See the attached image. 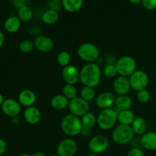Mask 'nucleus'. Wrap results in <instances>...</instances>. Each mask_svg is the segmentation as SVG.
<instances>
[{
    "mask_svg": "<svg viewBox=\"0 0 156 156\" xmlns=\"http://www.w3.org/2000/svg\"><path fill=\"white\" fill-rule=\"evenodd\" d=\"M101 77V68L94 62H89L84 66L80 71V80L85 86H98L100 83Z\"/></svg>",
    "mask_w": 156,
    "mask_h": 156,
    "instance_id": "obj_1",
    "label": "nucleus"
},
{
    "mask_svg": "<svg viewBox=\"0 0 156 156\" xmlns=\"http://www.w3.org/2000/svg\"><path fill=\"white\" fill-rule=\"evenodd\" d=\"M61 128L62 132L70 136H76L82 133V122L79 117L68 114L62 118L61 122Z\"/></svg>",
    "mask_w": 156,
    "mask_h": 156,
    "instance_id": "obj_2",
    "label": "nucleus"
},
{
    "mask_svg": "<svg viewBox=\"0 0 156 156\" xmlns=\"http://www.w3.org/2000/svg\"><path fill=\"white\" fill-rule=\"evenodd\" d=\"M134 138V132L132 127L128 125L120 124L114 129L112 139L114 143L119 145H125L130 143Z\"/></svg>",
    "mask_w": 156,
    "mask_h": 156,
    "instance_id": "obj_3",
    "label": "nucleus"
},
{
    "mask_svg": "<svg viewBox=\"0 0 156 156\" xmlns=\"http://www.w3.org/2000/svg\"><path fill=\"white\" fill-rule=\"evenodd\" d=\"M118 113L115 109L108 108V109L102 110L98 117V125L101 129L104 130H108L112 128L115 124L117 120Z\"/></svg>",
    "mask_w": 156,
    "mask_h": 156,
    "instance_id": "obj_4",
    "label": "nucleus"
},
{
    "mask_svg": "<svg viewBox=\"0 0 156 156\" xmlns=\"http://www.w3.org/2000/svg\"><path fill=\"white\" fill-rule=\"evenodd\" d=\"M117 73L121 76L127 77L130 76L136 68V62L135 59L129 56H123L120 57L116 62Z\"/></svg>",
    "mask_w": 156,
    "mask_h": 156,
    "instance_id": "obj_5",
    "label": "nucleus"
},
{
    "mask_svg": "<svg viewBox=\"0 0 156 156\" xmlns=\"http://www.w3.org/2000/svg\"><path fill=\"white\" fill-rule=\"evenodd\" d=\"M78 55L84 61L88 63L93 62L98 58L99 50L97 46L91 43H84L78 49Z\"/></svg>",
    "mask_w": 156,
    "mask_h": 156,
    "instance_id": "obj_6",
    "label": "nucleus"
},
{
    "mask_svg": "<svg viewBox=\"0 0 156 156\" xmlns=\"http://www.w3.org/2000/svg\"><path fill=\"white\" fill-rule=\"evenodd\" d=\"M69 108L72 114L76 117H83L85 114L88 113L90 109L89 104L88 101L82 99V98H75L70 100L69 103Z\"/></svg>",
    "mask_w": 156,
    "mask_h": 156,
    "instance_id": "obj_7",
    "label": "nucleus"
},
{
    "mask_svg": "<svg viewBox=\"0 0 156 156\" xmlns=\"http://www.w3.org/2000/svg\"><path fill=\"white\" fill-rule=\"evenodd\" d=\"M131 88L137 91L146 89L149 82V78L146 72L143 70H136L129 78Z\"/></svg>",
    "mask_w": 156,
    "mask_h": 156,
    "instance_id": "obj_8",
    "label": "nucleus"
},
{
    "mask_svg": "<svg viewBox=\"0 0 156 156\" xmlns=\"http://www.w3.org/2000/svg\"><path fill=\"white\" fill-rule=\"evenodd\" d=\"M77 143L73 139H64L57 146V155L59 156H74L77 152Z\"/></svg>",
    "mask_w": 156,
    "mask_h": 156,
    "instance_id": "obj_9",
    "label": "nucleus"
},
{
    "mask_svg": "<svg viewBox=\"0 0 156 156\" xmlns=\"http://www.w3.org/2000/svg\"><path fill=\"white\" fill-rule=\"evenodd\" d=\"M109 146V141L105 136L101 135L94 136L88 143V149L91 153L99 154L105 152Z\"/></svg>",
    "mask_w": 156,
    "mask_h": 156,
    "instance_id": "obj_10",
    "label": "nucleus"
},
{
    "mask_svg": "<svg viewBox=\"0 0 156 156\" xmlns=\"http://www.w3.org/2000/svg\"><path fill=\"white\" fill-rule=\"evenodd\" d=\"M62 79L68 85H74L80 80V72L75 66L69 65L63 67L62 71Z\"/></svg>",
    "mask_w": 156,
    "mask_h": 156,
    "instance_id": "obj_11",
    "label": "nucleus"
},
{
    "mask_svg": "<svg viewBox=\"0 0 156 156\" xmlns=\"http://www.w3.org/2000/svg\"><path fill=\"white\" fill-rule=\"evenodd\" d=\"M2 111L9 117H18L21 111V106L19 102L12 98H7L4 101L2 105Z\"/></svg>",
    "mask_w": 156,
    "mask_h": 156,
    "instance_id": "obj_12",
    "label": "nucleus"
},
{
    "mask_svg": "<svg viewBox=\"0 0 156 156\" xmlns=\"http://www.w3.org/2000/svg\"><path fill=\"white\" fill-rule=\"evenodd\" d=\"M115 96L111 91H105L99 94L96 98V105L99 108L105 110L111 108L115 103Z\"/></svg>",
    "mask_w": 156,
    "mask_h": 156,
    "instance_id": "obj_13",
    "label": "nucleus"
},
{
    "mask_svg": "<svg viewBox=\"0 0 156 156\" xmlns=\"http://www.w3.org/2000/svg\"><path fill=\"white\" fill-rule=\"evenodd\" d=\"M131 88L129 79L124 76H119L114 82V89L120 95H126Z\"/></svg>",
    "mask_w": 156,
    "mask_h": 156,
    "instance_id": "obj_14",
    "label": "nucleus"
},
{
    "mask_svg": "<svg viewBox=\"0 0 156 156\" xmlns=\"http://www.w3.org/2000/svg\"><path fill=\"white\" fill-rule=\"evenodd\" d=\"M34 44L36 48L43 53L50 52L54 47L53 41L49 37L44 36V35H41V36H38L37 37H36Z\"/></svg>",
    "mask_w": 156,
    "mask_h": 156,
    "instance_id": "obj_15",
    "label": "nucleus"
},
{
    "mask_svg": "<svg viewBox=\"0 0 156 156\" xmlns=\"http://www.w3.org/2000/svg\"><path fill=\"white\" fill-rule=\"evenodd\" d=\"M36 101L34 92L30 89H24L18 94V102L24 107H32Z\"/></svg>",
    "mask_w": 156,
    "mask_h": 156,
    "instance_id": "obj_16",
    "label": "nucleus"
},
{
    "mask_svg": "<svg viewBox=\"0 0 156 156\" xmlns=\"http://www.w3.org/2000/svg\"><path fill=\"white\" fill-rule=\"evenodd\" d=\"M24 117L27 123L32 125L37 124L41 119V113L36 107H29L24 111Z\"/></svg>",
    "mask_w": 156,
    "mask_h": 156,
    "instance_id": "obj_17",
    "label": "nucleus"
},
{
    "mask_svg": "<svg viewBox=\"0 0 156 156\" xmlns=\"http://www.w3.org/2000/svg\"><path fill=\"white\" fill-rule=\"evenodd\" d=\"M141 144L148 150H156V133H146L141 139Z\"/></svg>",
    "mask_w": 156,
    "mask_h": 156,
    "instance_id": "obj_18",
    "label": "nucleus"
},
{
    "mask_svg": "<svg viewBox=\"0 0 156 156\" xmlns=\"http://www.w3.org/2000/svg\"><path fill=\"white\" fill-rule=\"evenodd\" d=\"M21 20L18 16H10L5 21L4 27L9 33H15L21 27Z\"/></svg>",
    "mask_w": 156,
    "mask_h": 156,
    "instance_id": "obj_19",
    "label": "nucleus"
},
{
    "mask_svg": "<svg viewBox=\"0 0 156 156\" xmlns=\"http://www.w3.org/2000/svg\"><path fill=\"white\" fill-rule=\"evenodd\" d=\"M132 129L134 133L137 135H144L147 130L148 124L146 120L143 117H137L134 120L133 123H132Z\"/></svg>",
    "mask_w": 156,
    "mask_h": 156,
    "instance_id": "obj_20",
    "label": "nucleus"
},
{
    "mask_svg": "<svg viewBox=\"0 0 156 156\" xmlns=\"http://www.w3.org/2000/svg\"><path fill=\"white\" fill-rule=\"evenodd\" d=\"M135 119V114L130 110L120 111L117 114V120H119L120 124L129 126L133 123Z\"/></svg>",
    "mask_w": 156,
    "mask_h": 156,
    "instance_id": "obj_21",
    "label": "nucleus"
},
{
    "mask_svg": "<svg viewBox=\"0 0 156 156\" xmlns=\"http://www.w3.org/2000/svg\"><path fill=\"white\" fill-rule=\"evenodd\" d=\"M69 99H67L63 94H56L51 99V106L56 110H63L69 106Z\"/></svg>",
    "mask_w": 156,
    "mask_h": 156,
    "instance_id": "obj_22",
    "label": "nucleus"
},
{
    "mask_svg": "<svg viewBox=\"0 0 156 156\" xmlns=\"http://www.w3.org/2000/svg\"><path fill=\"white\" fill-rule=\"evenodd\" d=\"M83 2L82 0H63L62 1V5L67 12H76L82 8Z\"/></svg>",
    "mask_w": 156,
    "mask_h": 156,
    "instance_id": "obj_23",
    "label": "nucleus"
},
{
    "mask_svg": "<svg viewBox=\"0 0 156 156\" xmlns=\"http://www.w3.org/2000/svg\"><path fill=\"white\" fill-rule=\"evenodd\" d=\"M59 18V12L50 10V9L45 11L42 15V21L47 24H55L56 22H57Z\"/></svg>",
    "mask_w": 156,
    "mask_h": 156,
    "instance_id": "obj_24",
    "label": "nucleus"
},
{
    "mask_svg": "<svg viewBox=\"0 0 156 156\" xmlns=\"http://www.w3.org/2000/svg\"><path fill=\"white\" fill-rule=\"evenodd\" d=\"M115 105L117 109L120 111L129 110L132 105V100L126 95H120L116 99Z\"/></svg>",
    "mask_w": 156,
    "mask_h": 156,
    "instance_id": "obj_25",
    "label": "nucleus"
},
{
    "mask_svg": "<svg viewBox=\"0 0 156 156\" xmlns=\"http://www.w3.org/2000/svg\"><path fill=\"white\" fill-rule=\"evenodd\" d=\"M96 121H97L96 116L91 112H88L85 114L83 117H82V120H81L82 127L87 129H91L95 125Z\"/></svg>",
    "mask_w": 156,
    "mask_h": 156,
    "instance_id": "obj_26",
    "label": "nucleus"
},
{
    "mask_svg": "<svg viewBox=\"0 0 156 156\" xmlns=\"http://www.w3.org/2000/svg\"><path fill=\"white\" fill-rule=\"evenodd\" d=\"M18 17L21 21L27 22V21H29L30 20H31L32 17H33V12L30 9V7H28V6H24V7L18 9Z\"/></svg>",
    "mask_w": 156,
    "mask_h": 156,
    "instance_id": "obj_27",
    "label": "nucleus"
},
{
    "mask_svg": "<svg viewBox=\"0 0 156 156\" xmlns=\"http://www.w3.org/2000/svg\"><path fill=\"white\" fill-rule=\"evenodd\" d=\"M95 97V91L94 88L85 86L81 90V98L86 101H89Z\"/></svg>",
    "mask_w": 156,
    "mask_h": 156,
    "instance_id": "obj_28",
    "label": "nucleus"
},
{
    "mask_svg": "<svg viewBox=\"0 0 156 156\" xmlns=\"http://www.w3.org/2000/svg\"><path fill=\"white\" fill-rule=\"evenodd\" d=\"M62 93H63V95L65 96L67 99L73 100L75 98H76L77 91H76V88H75L74 85L66 84V85H64V87L62 88Z\"/></svg>",
    "mask_w": 156,
    "mask_h": 156,
    "instance_id": "obj_29",
    "label": "nucleus"
},
{
    "mask_svg": "<svg viewBox=\"0 0 156 156\" xmlns=\"http://www.w3.org/2000/svg\"><path fill=\"white\" fill-rule=\"evenodd\" d=\"M70 60H71V56L68 52L62 51L58 54L57 62L62 66L65 67L69 66Z\"/></svg>",
    "mask_w": 156,
    "mask_h": 156,
    "instance_id": "obj_30",
    "label": "nucleus"
},
{
    "mask_svg": "<svg viewBox=\"0 0 156 156\" xmlns=\"http://www.w3.org/2000/svg\"><path fill=\"white\" fill-rule=\"evenodd\" d=\"M34 47V44L29 40H24L22 41L19 44V49L22 53H27L32 51Z\"/></svg>",
    "mask_w": 156,
    "mask_h": 156,
    "instance_id": "obj_31",
    "label": "nucleus"
},
{
    "mask_svg": "<svg viewBox=\"0 0 156 156\" xmlns=\"http://www.w3.org/2000/svg\"><path fill=\"white\" fill-rule=\"evenodd\" d=\"M117 69L116 65L112 63H109L104 69V74L108 78H113L117 74Z\"/></svg>",
    "mask_w": 156,
    "mask_h": 156,
    "instance_id": "obj_32",
    "label": "nucleus"
},
{
    "mask_svg": "<svg viewBox=\"0 0 156 156\" xmlns=\"http://www.w3.org/2000/svg\"><path fill=\"white\" fill-rule=\"evenodd\" d=\"M151 98V94L148 90L144 89L138 91L137 93V99L140 102L143 104H146L149 101Z\"/></svg>",
    "mask_w": 156,
    "mask_h": 156,
    "instance_id": "obj_33",
    "label": "nucleus"
},
{
    "mask_svg": "<svg viewBox=\"0 0 156 156\" xmlns=\"http://www.w3.org/2000/svg\"><path fill=\"white\" fill-rule=\"evenodd\" d=\"M61 3L59 0H51V1H49L47 2V5H48L49 9H50V10H53L59 12V9L61 8Z\"/></svg>",
    "mask_w": 156,
    "mask_h": 156,
    "instance_id": "obj_34",
    "label": "nucleus"
},
{
    "mask_svg": "<svg viewBox=\"0 0 156 156\" xmlns=\"http://www.w3.org/2000/svg\"><path fill=\"white\" fill-rule=\"evenodd\" d=\"M142 4L143 7L148 10H153L156 9V0H143Z\"/></svg>",
    "mask_w": 156,
    "mask_h": 156,
    "instance_id": "obj_35",
    "label": "nucleus"
},
{
    "mask_svg": "<svg viewBox=\"0 0 156 156\" xmlns=\"http://www.w3.org/2000/svg\"><path fill=\"white\" fill-rule=\"evenodd\" d=\"M126 156H145L143 151L139 148H133L127 153Z\"/></svg>",
    "mask_w": 156,
    "mask_h": 156,
    "instance_id": "obj_36",
    "label": "nucleus"
},
{
    "mask_svg": "<svg viewBox=\"0 0 156 156\" xmlns=\"http://www.w3.org/2000/svg\"><path fill=\"white\" fill-rule=\"evenodd\" d=\"M27 3H28V1H26V0H15V1H12V4L18 9H21L24 6H27Z\"/></svg>",
    "mask_w": 156,
    "mask_h": 156,
    "instance_id": "obj_37",
    "label": "nucleus"
},
{
    "mask_svg": "<svg viewBox=\"0 0 156 156\" xmlns=\"http://www.w3.org/2000/svg\"><path fill=\"white\" fill-rule=\"evenodd\" d=\"M6 149H7V144H6L5 141L0 138V155L4 154Z\"/></svg>",
    "mask_w": 156,
    "mask_h": 156,
    "instance_id": "obj_38",
    "label": "nucleus"
},
{
    "mask_svg": "<svg viewBox=\"0 0 156 156\" xmlns=\"http://www.w3.org/2000/svg\"><path fill=\"white\" fill-rule=\"evenodd\" d=\"M5 39V38L4 34H3V32L2 31V30H0V48H1L3 46V44H4Z\"/></svg>",
    "mask_w": 156,
    "mask_h": 156,
    "instance_id": "obj_39",
    "label": "nucleus"
},
{
    "mask_svg": "<svg viewBox=\"0 0 156 156\" xmlns=\"http://www.w3.org/2000/svg\"><path fill=\"white\" fill-rule=\"evenodd\" d=\"M81 133L83 134L84 136H88L90 134V129H84V128H83V129H82V133Z\"/></svg>",
    "mask_w": 156,
    "mask_h": 156,
    "instance_id": "obj_40",
    "label": "nucleus"
},
{
    "mask_svg": "<svg viewBox=\"0 0 156 156\" xmlns=\"http://www.w3.org/2000/svg\"><path fill=\"white\" fill-rule=\"evenodd\" d=\"M32 156H45V155H44L42 152H39V151H38V152H35L32 155Z\"/></svg>",
    "mask_w": 156,
    "mask_h": 156,
    "instance_id": "obj_41",
    "label": "nucleus"
},
{
    "mask_svg": "<svg viewBox=\"0 0 156 156\" xmlns=\"http://www.w3.org/2000/svg\"><path fill=\"white\" fill-rule=\"evenodd\" d=\"M12 122H13V123L17 124V123H19V117H13V118H12Z\"/></svg>",
    "mask_w": 156,
    "mask_h": 156,
    "instance_id": "obj_42",
    "label": "nucleus"
},
{
    "mask_svg": "<svg viewBox=\"0 0 156 156\" xmlns=\"http://www.w3.org/2000/svg\"><path fill=\"white\" fill-rule=\"evenodd\" d=\"M4 101L5 100H4V98H3V95L1 94V93H0V106L1 107H2V105Z\"/></svg>",
    "mask_w": 156,
    "mask_h": 156,
    "instance_id": "obj_43",
    "label": "nucleus"
},
{
    "mask_svg": "<svg viewBox=\"0 0 156 156\" xmlns=\"http://www.w3.org/2000/svg\"><path fill=\"white\" fill-rule=\"evenodd\" d=\"M130 2L133 4H140L142 2L140 0H130Z\"/></svg>",
    "mask_w": 156,
    "mask_h": 156,
    "instance_id": "obj_44",
    "label": "nucleus"
},
{
    "mask_svg": "<svg viewBox=\"0 0 156 156\" xmlns=\"http://www.w3.org/2000/svg\"><path fill=\"white\" fill-rule=\"evenodd\" d=\"M18 156H32L30 155H29V154H26V153H24V154H21V155H18Z\"/></svg>",
    "mask_w": 156,
    "mask_h": 156,
    "instance_id": "obj_45",
    "label": "nucleus"
},
{
    "mask_svg": "<svg viewBox=\"0 0 156 156\" xmlns=\"http://www.w3.org/2000/svg\"><path fill=\"white\" fill-rule=\"evenodd\" d=\"M88 156H98L97 155V154H94V153H90L88 154Z\"/></svg>",
    "mask_w": 156,
    "mask_h": 156,
    "instance_id": "obj_46",
    "label": "nucleus"
},
{
    "mask_svg": "<svg viewBox=\"0 0 156 156\" xmlns=\"http://www.w3.org/2000/svg\"><path fill=\"white\" fill-rule=\"evenodd\" d=\"M52 156H59L57 155V154H56V155H52Z\"/></svg>",
    "mask_w": 156,
    "mask_h": 156,
    "instance_id": "obj_47",
    "label": "nucleus"
}]
</instances>
